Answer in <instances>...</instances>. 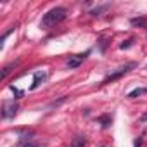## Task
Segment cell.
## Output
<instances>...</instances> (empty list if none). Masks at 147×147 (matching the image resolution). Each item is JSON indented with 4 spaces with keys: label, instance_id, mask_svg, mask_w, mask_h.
Returning <instances> with one entry per match:
<instances>
[{
    "label": "cell",
    "instance_id": "20",
    "mask_svg": "<svg viewBox=\"0 0 147 147\" xmlns=\"http://www.w3.org/2000/svg\"><path fill=\"white\" fill-rule=\"evenodd\" d=\"M102 147H104V145H102Z\"/></svg>",
    "mask_w": 147,
    "mask_h": 147
},
{
    "label": "cell",
    "instance_id": "12",
    "mask_svg": "<svg viewBox=\"0 0 147 147\" xmlns=\"http://www.w3.org/2000/svg\"><path fill=\"white\" fill-rule=\"evenodd\" d=\"M133 42H135L133 38H128V40H125V42L119 45V49H121V50H125V49H130V47L133 45Z\"/></svg>",
    "mask_w": 147,
    "mask_h": 147
},
{
    "label": "cell",
    "instance_id": "11",
    "mask_svg": "<svg viewBox=\"0 0 147 147\" xmlns=\"http://www.w3.org/2000/svg\"><path fill=\"white\" fill-rule=\"evenodd\" d=\"M145 94V88H135V90H131L126 97L128 99H135V97H140V95H144Z\"/></svg>",
    "mask_w": 147,
    "mask_h": 147
},
{
    "label": "cell",
    "instance_id": "8",
    "mask_svg": "<svg viewBox=\"0 0 147 147\" xmlns=\"http://www.w3.org/2000/svg\"><path fill=\"white\" fill-rule=\"evenodd\" d=\"M130 23L131 26H137V28H147V18H131Z\"/></svg>",
    "mask_w": 147,
    "mask_h": 147
},
{
    "label": "cell",
    "instance_id": "4",
    "mask_svg": "<svg viewBox=\"0 0 147 147\" xmlns=\"http://www.w3.org/2000/svg\"><path fill=\"white\" fill-rule=\"evenodd\" d=\"M88 54H90V50H87V52H83V54H76V55H73L69 61H67V69H76L87 57H88Z\"/></svg>",
    "mask_w": 147,
    "mask_h": 147
},
{
    "label": "cell",
    "instance_id": "6",
    "mask_svg": "<svg viewBox=\"0 0 147 147\" xmlns=\"http://www.w3.org/2000/svg\"><path fill=\"white\" fill-rule=\"evenodd\" d=\"M19 64V61H14V62H11V64H7L4 69H2V73H0V78H2V80H5L7 76H9V73H12L14 71V67Z\"/></svg>",
    "mask_w": 147,
    "mask_h": 147
},
{
    "label": "cell",
    "instance_id": "14",
    "mask_svg": "<svg viewBox=\"0 0 147 147\" xmlns=\"http://www.w3.org/2000/svg\"><path fill=\"white\" fill-rule=\"evenodd\" d=\"M21 147H40L36 142H31V140H28V142H23L21 144Z\"/></svg>",
    "mask_w": 147,
    "mask_h": 147
},
{
    "label": "cell",
    "instance_id": "1",
    "mask_svg": "<svg viewBox=\"0 0 147 147\" xmlns=\"http://www.w3.org/2000/svg\"><path fill=\"white\" fill-rule=\"evenodd\" d=\"M66 18H67V11H66L64 7H54V9H50V11L42 18L40 26H42V28H52V26L62 23Z\"/></svg>",
    "mask_w": 147,
    "mask_h": 147
},
{
    "label": "cell",
    "instance_id": "10",
    "mask_svg": "<svg viewBox=\"0 0 147 147\" xmlns=\"http://www.w3.org/2000/svg\"><path fill=\"white\" fill-rule=\"evenodd\" d=\"M87 145V140H85V137H75L73 138V144H71V147H85Z\"/></svg>",
    "mask_w": 147,
    "mask_h": 147
},
{
    "label": "cell",
    "instance_id": "13",
    "mask_svg": "<svg viewBox=\"0 0 147 147\" xmlns=\"http://www.w3.org/2000/svg\"><path fill=\"white\" fill-rule=\"evenodd\" d=\"M64 100H66V97H61L59 100H54V102H50V104H49V107H57V106H61Z\"/></svg>",
    "mask_w": 147,
    "mask_h": 147
},
{
    "label": "cell",
    "instance_id": "2",
    "mask_svg": "<svg viewBox=\"0 0 147 147\" xmlns=\"http://www.w3.org/2000/svg\"><path fill=\"white\" fill-rule=\"evenodd\" d=\"M137 66H138V64H137V62H133V61H131V62H128V64H125V66H121L118 71H114V73H113V75L106 76V78L102 80V83H100V85H107V83H111V82H114V80H118V78L125 76L126 73H130V71H131V69H135Z\"/></svg>",
    "mask_w": 147,
    "mask_h": 147
},
{
    "label": "cell",
    "instance_id": "9",
    "mask_svg": "<svg viewBox=\"0 0 147 147\" xmlns=\"http://www.w3.org/2000/svg\"><path fill=\"white\" fill-rule=\"evenodd\" d=\"M109 7H111V4H104V5H99V7L92 9V11H90V14H92V16H100V14H102V12H106Z\"/></svg>",
    "mask_w": 147,
    "mask_h": 147
},
{
    "label": "cell",
    "instance_id": "16",
    "mask_svg": "<svg viewBox=\"0 0 147 147\" xmlns=\"http://www.w3.org/2000/svg\"><path fill=\"white\" fill-rule=\"evenodd\" d=\"M99 42H100V50L104 52V50H106V47H107V38H100Z\"/></svg>",
    "mask_w": 147,
    "mask_h": 147
},
{
    "label": "cell",
    "instance_id": "5",
    "mask_svg": "<svg viewBox=\"0 0 147 147\" xmlns=\"http://www.w3.org/2000/svg\"><path fill=\"white\" fill-rule=\"evenodd\" d=\"M47 80V73H42V71H38V73H35V78H33V85H31V90H36L43 82Z\"/></svg>",
    "mask_w": 147,
    "mask_h": 147
},
{
    "label": "cell",
    "instance_id": "15",
    "mask_svg": "<svg viewBox=\"0 0 147 147\" xmlns=\"http://www.w3.org/2000/svg\"><path fill=\"white\" fill-rule=\"evenodd\" d=\"M11 90L14 92V95H16V99H19V97H23V92H21V90H18V88H16L14 85H11Z\"/></svg>",
    "mask_w": 147,
    "mask_h": 147
},
{
    "label": "cell",
    "instance_id": "18",
    "mask_svg": "<svg viewBox=\"0 0 147 147\" xmlns=\"http://www.w3.org/2000/svg\"><path fill=\"white\" fill-rule=\"evenodd\" d=\"M140 121H147V113H145V114H142V116H140Z\"/></svg>",
    "mask_w": 147,
    "mask_h": 147
},
{
    "label": "cell",
    "instance_id": "7",
    "mask_svg": "<svg viewBox=\"0 0 147 147\" xmlns=\"http://www.w3.org/2000/svg\"><path fill=\"white\" fill-rule=\"evenodd\" d=\"M97 121L102 125V128H109V125L113 123V116L111 114H102V116L97 118Z\"/></svg>",
    "mask_w": 147,
    "mask_h": 147
},
{
    "label": "cell",
    "instance_id": "19",
    "mask_svg": "<svg viewBox=\"0 0 147 147\" xmlns=\"http://www.w3.org/2000/svg\"><path fill=\"white\" fill-rule=\"evenodd\" d=\"M145 94H147V88H145Z\"/></svg>",
    "mask_w": 147,
    "mask_h": 147
},
{
    "label": "cell",
    "instance_id": "17",
    "mask_svg": "<svg viewBox=\"0 0 147 147\" xmlns=\"http://www.w3.org/2000/svg\"><path fill=\"white\" fill-rule=\"evenodd\" d=\"M142 142H144V140H142V137H138V138L135 140V144H133V147H142Z\"/></svg>",
    "mask_w": 147,
    "mask_h": 147
},
{
    "label": "cell",
    "instance_id": "3",
    "mask_svg": "<svg viewBox=\"0 0 147 147\" xmlns=\"http://www.w3.org/2000/svg\"><path fill=\"white\" fill-rule=\"evenodd\" d=\"M18 111H19V106L16 102H5L2 106V118H5V119L14 118L18 114Z\"/></svg>",
    "mask_w": 147,
    "mask_h": 147
}]
</instances>
